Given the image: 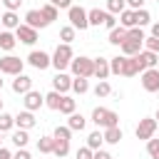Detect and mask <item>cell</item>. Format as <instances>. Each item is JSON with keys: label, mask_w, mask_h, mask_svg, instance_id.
I'll use <instances>...</instances> for the list:
<instances>
[{"label": "cell", "mask_w": 159, "mask_h": 159, "mask_svg": "<svg viewBox=\"0 0 159 159\" xmlns=\"http://www.w3.org/2000/svg\"><path fill=\"white\" fill-rule=\"evenodd\" d=\"M50 57H52V67H55L57 72H65V70L70 67L72 57H75V52H72V45H67V42H60V45H57V50H55Z\"/></svg>", "instance_id": "1"}, {"label": "cell", "mask_w": 159, "mask_h": 159, "mask_svg": "<svg viewBox=\"0 0 159 159\" xmlns=\"http://www.w3.org/2000/svg\"><path fill=\"white\" fill-rule=\"evenodd\" d=\"M92 122H94L97 127H102V129L117 127V124H119V114H117L114 109H107V107H94V109H92Z\"/></svg>", "instance_id": "2"}, {"label": "cell", "mask_w": 159, "mask_h": 159, "mask_svg": "<svg viewBox=\"0 0 159 159\" xmlns=\"http://www.w3.org/2000/svg\"><path fill=\"white\" fill-rule=\"evenodd\" d=\"M70 70H72V75L75 77H92V72H94V60L92 57H84V55H80V57H72V62H70Z\"/></svg>", "instance_id": "3"}, {"label": "cell", "mask_w": 159, "mask_h": 159, "mask_svg": "<svg viewBox=\"0 0 159 159\" xmlns=\"http://www.w3.org/2000/svg\"><path fill=\"white\" fill-rule=\"evenodd\" d=\"M67 17H70V25H72L75 30H80V32L89 27V22H87V10L80 7V5H70V7H67Z\"/></svg>", "instance_id": "4"}, {"label": "cell", "mask_w": 159, "mask_h": 159, "mask_svg": "<svg viewBox=\"0 0 159 159\" xmlns=\"http://www.w3.org/2000/svg\"><path fill=\"white\" fill-rule=\"evenodd\" d=\"M22 67H25V60H20V57H15V55H5V57H0V75H20L22 72Z\"/></svg>", "instance_id": "5"}, {"label": "cell", "mask_w": 159, "mask_h": 159, "mask_svg": "<svg viewBox=\"0 0 159 159\" xmlns=\"http://www.w3.org/2000/svg\"><path fill=\"white\" fill-rule=\"evenodd\" d=\"M157 119L154 117H144V119H139V124H137V129H134V134H137V139H152L154 137V132H157Z\"/></svg>", "instance_id": "6"}, {"label": "cell", "mask_w": 159, "mask_h": 159, "mask_svg": "<svg viewBox=\"0 0 159 159\" xmlns=\"http://www.w3.org/2000/svg\"><path fill=\"white\" fill-rule=\"evenodd\" d=\"M27 65L42 72V70H47V67L52 65V57H50L47 52H42V50H32V52L27 55Z\"/></svg>", "instance_id": "7"}, {"label": "cell", "mask_w": 159, "mask_h": 159, "mask_svg": "<svg viewBox=\"0 0 159 159\" xmlns=\"http://www.w3.org/2000/svg\"><path fill=\"white\" fill-rule=\"evenodd\" d=\"M142 87H144V92H159V70L157 67H149V70H144L142 72Z\"/></svg>", "instance_id": "8"}, {"label": "cell", "mask_w": 159, "mask_h": 159, "mask_svg": "<svg viewBox=\"0 0 159 159\" xmlns=\"http://www.w3.org/2000/svg\"><path fill=\"white\" fill-rule=\"evenodd\" d=\"M15 37L22 42V45H35L37 42V30L35 27H30V25H25V22H20L17 27H15Z\"/></svg>", "instance_id": "9"}, {"label": "cell", "mask_w": 159, "mask_h": 159, "mask_svg": "<svg viewBox=\"0 0 159 159\" xmlns=\"http://www.w3.org/2000/svg\"><path fill=\"white\" fill-rule=\"evenodd\" d=\"M144 70H147V67L142 65V60H139L137 55H134V57H127V55H124V65H122V75H124V77H134V75H142Z\"/></svg>", "instance_id": "10"}, {"label": "cell", "mask_w": 159, "mask_h": 159, "mask_svg": "<svg viewBox=\"0 0 159 159\" xmlns=\"http://www.w3.org/2000/svg\"><path fill=\"white\" fill-rule=\"evenodd\" d=\"M22 97H25V99H22V104H25V109H30V112H37L40 107H45V94H40L37 89L25 92Z\"/></svg>", "instance_id": "11"}, {"label": "cell", "mask_w": 159, "mask_h": 159, "mask_svg": "<svg viewBox=\"0 0 159 159\" xmlns=\"http://www.w3.org/2000/svg\"><path fill=\"white\" fill-rule=\"evenodd\" d=\"M52 89L60 92V94H67V92L72 89V77L65 75V72H57V75L52 77Z\"/></svg>", "instance_id": "12"}, {"label": "cell", "mask_w": 159, "mask_h": 159, "mask_svg": "<svg viewBox=\"0 0 159 159\" xmlns=\"http://www.w3.org/2000/svg\"><path fill=\"white\" fill-rule=\"evenodd\" d=\"M35 124H37V119H35V114H32L30 109H22V112L15 114V127H17V129H27V132H30Z\"/></svg>", "instance_id": "13"}, {"label": "cell", "mask_w": 159, "mask_h": 159, "mask_svg": "<svg viewBox=\"0 0 159 159\" xmlns=\"http://www.w3.org/2000/svg\"><path fill=\"white\" fill-rule=\"evenodd\" d=\"M25 25H30V27H35V30H42V27H47L50 22L42 17L40 10H27V12H25Z\"/></svg>", "instance_id": "14"}, {"label": "cell", "mask_w": 159, "mask_h": 159, "mask_svg": "<svg viewBox=\"0 0 159 159\" xmlns=\"http://www.w3.org/2000/svg\"><path fill=\"white\" fill-rule=\"evenodd\" d=\"M32 89V77H27V75H15V80H12V92L15 94H25V92H30Z\"/></svg>", "instance_id": "15"}, {"label": "cell", "mask_w": 159, "mask_h": 159, "mask_svg": "<svg viewBox=\"0 0 159 159\" xmlns=\"http://www.w3.org/2000/svg\"><path fill=\"white\" fill-rule=\"evenodd\" d=\"M15 45H17L15 32H10V30H0V50L12 52V50H15Z\"/></svg>", "instance_id": "16"}, {"label": "cell", "mask_w": 159, "mask_h": 159, "mask_svg": "<svg viewBox=\"0 0 159 159\" xmlns=\"http://www.w3.org/2000/svg\"><path fill=\"white\" fill-rule=\"evenodd\" d=\"M104 17H107V10H99V7L87 10V22H89V27H99V25H104Z\"/></svg>", "instance_id": "17"}, {"label": "cell", "mask_w": 159, "mask_h": 159, "mask_svg": "<svg viewBox=\"0 0 159 159\" xmlns=\"http://www.w3.org/2000/svg\"><path fill=\"white\" fill-rule=\"evenodd\" d=\"M92 77H97V80H107V77H109V60L97 57V60H94V72H92Z\"/></svg>", "instance_id": "18"}, {"label": "cell", "mask_w": 159, "mask_h": 159, "mask_svg": "<svg viewBox=\"0 0 159 159\" xmlns=\"http://www.w3.org/2000/svg\"><path fill=\"white\" fill-rule=\"evenodd\" d=\"M0 22H2V30H15V27L20 25V17H17V12L5 10V12L0 15Z\"/></svg>", "instance_id": "19"}, {"label": "cell", "mask_w": 159, "mask_h": 159, "mask_svg": "<svg viewBox=\"0 0 159 159\" xmlns=\"http://www.w3.org/2000/svg\"><path fill=\"white\" fill-rule=\"evenodd\" d=\"M137 57L142 60V65L149 70V67H157L159 65V52H149V50H139Z\"/></svg>", "instance_id": "20"}, {"label": "cell", "mask_w": 159, "mask_h": 159, "mask_svg": "<svg viewBox=\"0 0 159 159\" xmlns=\"http://www.w3.org/2000/svg\"><path fill=\"white\" fill-rule=\"evenodd\" d=\"M107 40H109V45H117V47H119V45H122V42L127 40V27H122V25L112 27V30H109V37H107Z\"/></svg>", "instance_id": "21"}, {"label": "cell", "mask_w": 159, "mask_h": 159, "mask_svg": "<svg viewBox=\"0 0 159 159\" xmlns=\"http://www.w3.org/2000/svg\"><path fill=\"white\" fill-rule=\"evenodd\" d=\"M119 47H122V55H127V57H134V55L142 50V40H129V37H127V40H124Z\"/></svg>", "instance_id": "22"}, {"label": "cell", "mask_w": 159, "mask_h": 159, "mask_svg": "<svg viewBox=\"0 0 159 159\" xmlns=\"http://www.w3.org/2000/svg\"><path fill=\"white\" fill-rule=\"evenodd\" d=\"M67 127H70L72 132H82V129L87 127V119H84L82 114L72 112V114H67Z\"/></svg>", "instance_id": "23"}, {"label": "cell", "mask_w": 159, "mask_h": 159, "mask_svg": "<svg viewBox=\"0 0 159 159\" xmlns=\"http://www.w3.org/2000/svg\"><path fill=\"white\" fill-rule=\"evenodd\" d=\"M102 139H104L107 144H119V142H122V129H119V124H117V127H107V129L102 132Z\"/></svg>", "instance_id": "24"}, {"label": "cell", "mask_w": 159, "mask_h": 159, "mask_svg": "<svg viewBox=\"0 0 159 159\" xmlns=\"http://www.w3.org/2000/svg\"><path fill=\"white\" fill-rule=\"evenodd\" d=\"M10 142H12L17 149L27 147V142H30V137H27V129H15V132H12V137H10Z\"/></svg>", "instance_id": "25"}, {"label": "cell", "mask_w": 159, "mask_h": 159, "mask_svg": "<svg viewBox=\"0 0 159 159\" xmlns=\"http://www.w3.org/2000/svg\"><path fill=\"white\" fill-rule=\"evenodd\" d=\"M52 139H55V137H52ZM52 154L60 157V159L67 157V154H70V142H67V139H55V144H52Z\"/></svg>", "instance_id": "26"}, {"label": "cell", "mask_w": 159, "mask_h": 159, "mask_svg": "<svg viewBox=\"0 0 159 159\" xmlns=\"http://www.w3.org/2000/svg\"><path fill=\"white\" fill-rule=\"evenodd\" d=\"M40 12H42V17H45V20L50 22V25H52V22L57 20V15H60V10H57V7L52 5V2H45V5L40 7Z\"/></svg>", "instance_id": "27"}, {"label": "cell", "mask_w": 159, "mask_h": 159, "mask_svg": "<svg viewBox=\"0 0 159 159\" xmlns=\"http://www.w3.org/2000/svg\"><path fill=\"white\" fill-rule=\"evenodd\" d=\"M119 25H122V27H137V20H134V10L124 7V10L119 12Z\"/></svg>", "instance_id": "28"}, {"label": "cell", "mask_w": 159, "mask_h": 159, "mask_svg": "<svg viewBox=\"0 0 159 159\" xmlns=\"http://www.w3.org/2000/svg\"><path fill=\"white\" fill-rule=\"evenodd\" d=\"M72 92H75V94H84V92H89V82H87V77H72Z\"/></svg>", "instance_id": "29"}, {"label": "cell", "mask_w": 159, "mask_h": 159, "mask_svg": "<svg viewBox=\"0 0 159 159\" xmlns=\"http://www.w3.org/2000/svg\"><path fill=\"white\" fill-rule=\"evenodd\" d=\"M92 92H94V97H99V99H102V97H109V94H112V84H109L107 80H99Z\"/></svg>", "instance_id": "30"}, {"label": "cell", "mask_w": 159, "mask_h": 159, "mask_svg": "<svg viewBox=\"0 0 159 159\" xmlns=\"http://www.w3.org/2000/svg\"><path fill=\"white\" fill-rule=\"evenodd\" d=\"M60 102H62V94L60 92H47L45 94V107H50V109H60Z\"/></svg>", "instance_id": "31"}, {"label": "cell", "mask_w": 159, "mask_h": 159, "mask_svg": "<svg viewBox=\"0 0 159 159\" xmlns=\"http://www.w3.org/2000/svg\"><path fill=\"white\" fill-rule=\"evenodd\" d=\"M75 109H77V102H75L72 97L62 94V102H60V109H57V112H62V114H72Z\"/></svg>", "instance_id": "32"}, {"label": "cell", "mask_w": 159, "mask_h": 159, "mask_svg": "<svg viewBox=\"0 0 159 159\" xmlns=\"http://www.w3.org/2000/svg\"><path fill=\"white\" fill-rule=\"evenodd\" d=\"M102 144H104V139H102V132H89L87 134V147L94 152V149H102Z\"/></svg>", "instance_id": "33"}, {"label": "cell", "mask_w": 159, "mask_h": 159, "mask_svg": "<svg viewBox=\"0 0 159 159\" xmlns=\"http://www.w3.org/2000/svg\"><path fill=\"white\" fill-rule=\"evenodd\" d=\"M12 127H15V117L7 114V112H0V132L2 134L5 132H12Z\"/></svg>", "instance_id": "34"}, {"label": "cell", "mask_w": 159, "mask_h": 159, "mask_svg": "<svg viewBox=\"0 0 159 159\" xmlns=\"http://www.w3.org/2000/svg\"><path fill=\"white\" fill-rule=\"evenodd\" d=\"M134 20H137V27H144L152 22V15H149V10L139 7V10H134Z\"/></svg>", "instance_id": "35"}, {"label": "cell", "mask_w": 159, "mask_h": 159, "mask_svg": "<svg viewBox=\"0 0 159 159\" xmlns=\"http://www.w3.org/2000/svg\"><path fill=\"white\" fill-rule=\"evenodd\" d=\"M52 144H55L52 137H40L37 139V152L40 154H52Z\"/></svg>", "instance_id": "36"}, {"label": "cell", "mask_w": 159, "mask_h": 159, "mask_svg": "<svg viewBox=\"0 0 159 159\" xmlns=\"http://www.w3.org/2000/svg\"><path fill=\"white\" fill-rule=\"evenodd\" d=\"M75 35H77V30H75L72 25H65V27H60V40H62V42H67V45H72V40H75Z\"/></svg>", "instance_id": "37"}, {"label": "cell", "mask_w": 159, "mask_h": 159, "mask_svg": "<svg viewBox=\"0 0 159 159\" xmlns=\"http://www.w3.org/2000/svg\"><path fill=\"white\" fill-rule=\"evenodd\" d=\"M122 65H124V55H122V57H119V55L112 57V60H109V75H122Z\"/></svg>", "instance_id": "38"}, {"label": "cell", "mask_w": 159, "mask_h": 159, "mask_svg": "<svg viewBox=\"0 0 159 159\" xmlns=\"http://www.w3.org/2000/svg\"><path fill=\"white\" fill-rule=\"evenodd\" d=\"M124 7H127L124 0H107V12H112V15H119Z\"/></svg>", "instance_id": "39"}, {"label": "cell", "mask_w": 159, "mask_h": 159, "mask_svg": "<svg viewBox=\"0 0 159 159\" xmlns=\"http://www.w3.org/2000/svg\"><path fill=\"white\" fill-rule=\"evenodd\" d=\"M147 154H149L152 159H159V139H157V137L147 139Z\"/></svg>", "instance_id": "40"}, {"label": "cell", "mask_w": 159, "mask_h": 159, "mask_svg": "<svg viewBox=\"0 0 159 159\" xmlns=\"http://www.w3.org/2000/svg\"><path fill=\"white\" fill-rule=\"evenodd\" d=\"M142 47H144V50H149V52H159V37H154V35H149V37H144V42H142Z\"/></svg>", "instance_id": "41"}, {"label": "cell", "mask_w": 159, "mask_h": 159, "mask_svg": "<svg viewBox=\"0 0 159 159\" xmlns=\"http://www.w3.org/2000/svg\"><path fill=\"white\" fill-rule=\"evenodd\" d=\"M52 137H55V139H67V142H70V137H72V129H70L67 124H65V127H55Z\"/></svg>", "instance_id": "42"}, {"label": "cell", "mask_w": 159, "mask_h": 159, "mask_svg": "<svg viewBox=\"0 0 159 159\" xmlns=\"http://www.w3.org/2000/svg\"><path fill=\"white\" fill-rule=\"evenodd\" d=\"M127 37H129V40H142V42H144L147 35L142 32V27H127Z\"/></svg>", "instance_id": "43"}, {"label": "cell", "mask_w": 159, "mask_h": 159, "mask_svg": "<svg viewBox=\"0 0 159 159\" xmlns=\"http://www.w3.org/2000/svg\"><path fill=\"white\" fill-rule=\"evenodd\" d=\"M75 159H92V149L89 147H80L75 152Z\"/></svg>", "instance_id": "44"}, {"label": "cell", "mask_w": 159, "mask_h": 159, "mask_svg": "<svg viewBox=\"0 0 159 159\" xmlns=\"http://www.w3.org/2000/svg\"><path fill=\"white\" fill-rule=\"evenodd\" d=\"M0 2L5 5V10H12V12H17L20 5H22V0H0Z\"/></svg>", "instance_id": "45"}, {"label": "cell", "mask_w": 159, "mask_h": 159, "mask_svg": "<svg viewBox=\"0 0 159 159\" xmlns=\"http://www.w3.org/2000/svg\"><path fill=\"white\" fill-rule=\"evenodd\" d=\"M47 2H52L57 10H67V7L72 5V0H47Z\"/></svg>", "instance_id": "46"}, {"label": "cell", "mask_w": 159, "mask_h": 159, "mask_svg": "<svg viewBox=\"0 0 159 159\" xmlns=\"http://www.w3.org/2000/svg\"><path fill=\"white\" fill-rule=\"evenodd\" d=\"M104 27H107V30H112V27H117V17H114L112 12H107V17H104Z\"/></svg>", "instance_id": "47"}, {"label": "cell", "mask_w": 159, "mask_h": 159, "mask_svg": "<svg viewBox=\"0 0 159 159\" xmlns=\"http://www.w3.org/2000/svg\"><path fill=\"white\" fill-rule=\"evenodd\" d=\"M92 159H112V154L104 152V149H94V152H92Z\"/></svg>", "instance_id": "48"}, {"label": "cell", "mask_w": 159, "mask_h": 159, "mask_svg": "<svg viewBox=\"0 0 159 159\" xmlns=\"http://www.w3.org/2000/svg\"><path fill=\"white\" fill-rule=\"evenodd\" d=\"M124 2H127V7H129V10H139V7H144V2H147V0H124Z\"/></svg>", "instance_id": "49"}, {"label": "cell", "mask_w": 159, "mask_h": 159, "mask_svg": "<svg viewBox=\"0 0 159 159\" xmlns=\"http://www.w3.org/2000/svg\"><path fill=\"white\" fill-rule=\"evenodd\" d=\"M12 159H32V157H30V152L22 147V149H17V152L12 154Z\"/></svg>", "instance_id": "50"}, {"label": "cell", "mask_w": 159, "mask_h": 159, "mask_svg": "<svg viewBox=\"0 0 159 159\" xmlns=\"http://www.w3.org/2000/svg\"><path fill=\"white\" fill-rule=\"evenodd\" d=\"M0 159H12V152L5 149V147H0Z\"/></svg>", "instance_id": "51"}, {"label": "cell", "mask_w": 159, "mask_h": 159, "mask_svg": "<svg viewBox=\"0 0 159 159\" xmlns=\"http://www.w3.org/2000/svg\"><path fill=\"white\" fill-rule=\"evenodd\" d=\"M152 35L159 37V22H152Z\"/></svg>", "instance_id": "52"}, {"label": "cell", "mask_w": 159, "mask_h": 159, "mask_svg": "<svg viewBox=\"0 0 159 159\" xmlns=\"http://www.w3.org/2000/svg\"><path fill=\"white\" fill-rule=\"evenodd\" d=\"M154 119H157V124H159V109H157V114H154Z\"/></svg>", "instance_id": "53"}, {"label": "cell", "mask_w": 159, "mask_h": 159, "mask_svg": "<svg viewBox=\"0 0 159 159\" xmlns=\"http://www.w3.org/2000/svg\"><path fill=\"white\" fill-rule=\"evenodd\" d=\"M0 147H2V132H0Z\"/></svg>", "instance_id": "54"}, {"label": "cell", "mask_w": 159, "mask_h": 159, "mask_svg": "<svg viewBox=\"0 0 159 159\" xmlns=\"http://www.w3.org/2000/svg\"><path fill=\"white\" fill-rule=\"evenodd\" d=\"M0 112H2V99H0Z\"/></svg>", "instance_id": "55"}, {"label": "cell", "mask_w": 159, "mask_h": 159, "mask_svg": "<svg viewBox=\"0 0 159 159\" xmlns=\"http://www.w3.org/2000/svg\"><path fill=\"white\" fill-rule=\"evenodd\" d=\"M0 89H2V80H0Z\"/></svg>", "instance_id": "56"}, {"label": "cell", "mask_w": 159, "mask_h": 159, "mask_svg": "<svg viewBox=\"0 0 159 159\" xmlns=\"http://www.w3.org/2000/svg\"><path fill=\"white\" fill-rule=\"evenodd\" d=\"M0 30H2V22H0Z\"/></svg>", "instance_id": "57"}, {"label": "cell", "mask_w": 159, "mask_h": 159, "mask_svg": "<svg viewBox=\"0 0 159 159\" xmlns=\"http://www.w3.org/2000/svg\"><path fill=\"white\" fill-rule=\"evenodd\" d=\"M157 2H159V0H157Z\"/></svg>", "instance_id": "58"}, {"label": "cell", "mask_w": 159, "mask_h": 159, "mask_svg": "<svg viewBox=\"0 0 159 159\" xmlns=\"http://www.w3.org/2000/svg\"><path fill=\"white\" fill-rule=\"evenodd\" d=\"M0 5H2V2H0Z\"/></svg>", "instance_id": "59"}]
</instances>
